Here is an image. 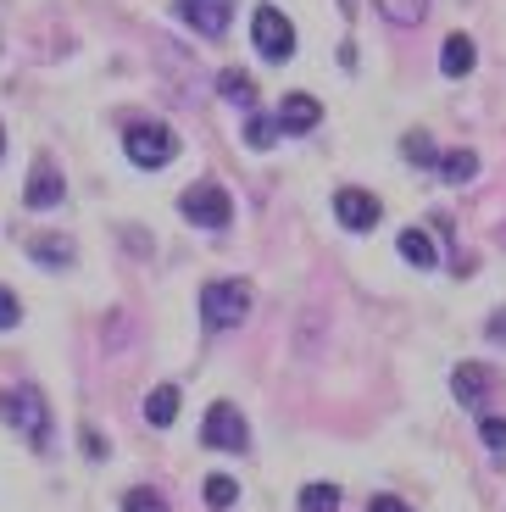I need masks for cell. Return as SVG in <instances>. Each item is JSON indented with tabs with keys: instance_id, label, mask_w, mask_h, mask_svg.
<instances>
[{
	"instance_id": "cb8c5ba5",
	"label": "cell",
	"mask_w": 506,
	"mask_h": 512,
	"mask_svg": "<svg viewBox=\"0 0 506 512\" xmlns=\"http://www.w3.org/2000/svg\"><path fill=\"white\" fill-rule=\"evenodd\" d=\"M123 512H167V501L162 496H156V490H128V496H123Z\"/></svg>"
},
{
	"instance_id": "52a82bcc",
	"label": "cell",
	"mask_w": 506,
	"mask_h": 512,
	"mask_svg": "<svg viewBox=\"0 0 506 512\" xmlns=\"http://www.w3.org/2000/svg\"><path fill=\"white\" fill-rule=\"evenodd\" d=\"M334 218H340L351 234H367L373 223L384 218V206H379V195H373V190H356V184H351V190L334 195Z\"/></svg>"
},
{
	"instance_id": "d4e9b609",
	"label": "cell",
	"mask_w": 506,
	"mask_h": 512,
	"mask_svg": "<svg viewBox=\"0 0 506 512\" xmlns=\"http://www.w3.org/2000/svg\"><path fill=\"white\" fill-rule=\"evenodd\" d=\"M17 318H23V301H17V290L0 284V329H17Z\"/></svg>"
},
{
	"instance_id": "7c38bea8",
	"label": "cell",
	"mask_w": 506,
	"mask_h": 512,
	"mask_svg": "<svg viewBox=\"0 0 506 512\" xmlns=\"http://www.w3.org/2000/svg\"><path fill=\"white\" fill-rule=\"evenodd\" d=\"M28 256H34V262H45V268H73L78 245L62 240V234H34V240H28Z\"/></svg>"
},
{
	"instance_id": "ac0fdd59",
	"label": "cell",
	"mask_w": 506,
	"mask_h": 512,
	"mask_svg": "<svg viewBox=\"0 0 506 512\" xmlns=\"http://www.w3.org/2000/svg\"><path fill=\"white\" fill-rule=\"evenodd\" d=\"M440 173H445L451 184H468L473 173H479V156H473V151H445V156H440Z\"/></svg>"
},
{
	"instance_id": "7a4b0ae2",
	"label": "cell",
	"mask_w": 506,
	"mask_h": 512,
	"mask_svg": "<svg viewBox=\"0 0 506 512\" xmlns=\"http://www.w3.org/2000/svg\"><path fill=\"white\" fill-rule=\"evenodd\" d=\"M123 151H128V162L134 167H167L178 151H184V140H178V128L173 123H134L123 134Z\"/></svg>"
},
{
	"instance_id": "277c9868",
	"label": "cell",
	"mask_w": 506,
	"mask_h": 512,
	"mask_svg": "<svg viewBox=\"0 0 506 512\" xmlns=\"http://www.w3.org/2000/svg\"><path fill=\"white\" fill-rule=\"evenodd\" d=\"M178 212L195 223V229H228L234 223V201H228L223 184H190L178 195Z\"/></svg>"
},
{
	"instance_id": "ba28073f",
	"label": "cell",
	"mask_w": 506,
	"mask_h": 512,
	"mask_svg": "<svg viewBox=\"0 0 506 512\" xmlns=\"http://www.w3.org/2000/svg\"><path fill=\"white\" fill-rule=\"evenodd\" d=\"M451 396L484 418V407H490V368H484V362H462V368L451 373Z\"/></svg>"
},
{
	"instance_id": "44dd1931",
	"label": "cell",
	"mask_w": 506,
	"mask_h": 512,
	"mask_svg": "<svg viewBox=\"0 0 506 512\" xmlns=\"http://www.w3.org/2000/svg\"><path fill=\"white\" fill-rule=\"evenodd\" d=\"M301 512H340V490L334 485H306L301 490Z\"/></svg>"
},
{
	"instance_id": "30bf717a",
	"label": "cell",
	"mask_w": 506,
	"mask_h": 512,
	"mask_svg": "<svg viewBox=\"0 0 506 512\" xmlns=\"http://www.w3.org/2000/svg\"><path fill=\"white\" fill-rule=\"evenodd\" d=\"M228 12H234V0H178V17L206 39L228 34Z\"/></svg>"
},
{
	"instance_id": "3957f363",
	"label": "cell",
	"mask_w": 506,
	"mask_h": 512,
	"mask_svg": "<svg viewBox=\"0 0 506 512\" xmlns=\"http://www.w3.org/2000/svg\"><path fill=\"white\" fill-rule=\"evenodd\" d=\"M245 312H251V290H245L240 279H212L201 290L206 329H234V323H245Z\"/></svg>"
},
{
	"instance_id": "9c48e42d",
	"label": "cell",
	"mask_w": 506,
	"mask_h": 512,
	"mask_svg": "<svg viewBox=\"0 0 506 512\" xmlns=\"http://www.w3.org/2000/svg\"><path fill=\"white\" fill-rule=\"evenodd\" d=\"M62 195H67V184H62V173H56V162H51V156H39V162H34V173H28L23 206L45 212V206H62Z\"/></svg>"
},
{
	"instance_id": "5bb4252c",
	"label": "cell",
	"mask_w": 506,
	"mask_h": 512,
	"mask_svg": "<svg viewBox=\"0 0 506 512\" xmlns=\"http://www.w3.org/2000/svg\"><path fill=\"white\" fill-rule=\"evenodd\" d=\"M395 251H401L406 262H412V268H434V256H440V251H434V240L418 229V223H412V229H401V240H395Z\"/></svg>"
},
{
	"instance_id": "5b68a950",
	"label": "cell",
	"mask_w": 506,
	"mask_h": 512,
	"mask_svg": "<svg viewBox=\"0 0 506 512\" xmlns=\"http://www.w3.org/2000/svg\"><path fill=\"white\" fill-rule=\"evenodd\" d=\"M251 45L267 56V62H290L295 56V23L279 12V6H256L251 12Z\"/></svg>"
},
{
	"instance_id": "484cf974",
	"label": "cell",
	"mask_w": 506,
	"mask_h": 512,
	"mask_svg": "<svg viewBox=\"0 0 506 512\" xmlns=\"http://www.w3.org/2000/svg\"><path fill=\"white\" fill-rule=\"evenodd\" d=\"M367 512H412V507H406V501H395V496H373V501H367Z\"/></svg>"
},
{
	"instance_id": "7402d4cb",
	"label": "cell",
	"mask_w": 506,
	"mask_h": 512,
	"mask_svg": "<svg viewBox=\"0 0 506 512\" xmlns=\"http://www.w3.org/2000/svg\"><path fill=\"white\" fill-rule=\"evenodd\" d=\"M479 435H484V446H490L495 457L506 462V418H495V412H484V418H479Z\"/></svg>"
},
{
	"instance_id": "4316f807",
	"label": "cell",
	"mask_w": 506,
	"mask_h": 512,
	"mask_svg": "<svg viewBox=\"0 0 506 512\" xmlns=\"http://www.w3.org/2000/svg\"><path fill=\"white\" fill-rule=\"evenodd\" d=\"M84 451H89V457H106V446H101V435H95V429H84Z\"/></svg>"
},
{
	"instance_id": "8fae6325",
	"label": "cell",
	"mask_w": 506,
	"mask_h": 512,
	"mask_svg": "<svg viewBox=\"0 0 506 512\" xmlns=\"http://www.w3.org/2000/svg\"><path fill=\"white\" fill-rule=\"evenodd\" d=\"M273 123H279V134H312V128L323 123V106H317L312 95H284V106L273 112Z\"/></svg>"
},
{
	"instance_id": "d6986e66",
	"label": "cell",
	"mask_w": 506,
	"mask_h": 512,
	"mask_svg": "<svg viewBox=\"0 0 506 512\" xmlns=\"http://www.w3.org/2000/svg\"><path fill=\"white\" fill-rule=\"evenodd\" d=\"M234 501H240V485H234L228 474H212V479H206V507H212V512H228Z\"/></svg>"
},
{
	"instance_id": "83f0119b",
	"label": "cell",
	"mask_w": 506,
	"mask_h": 512,
	"mask_svg": "<svg viewBox=\"0 0 506 512\" xmlns=\"http://www.w3.org/2000/svg\"><path fill=\"white\" fill-rule=\"evenodd\" d=\"M490 340H501V346H506V312H495V318H490Z\"/></svg>"
},
{
	"instance_id": "2e32d148",
	"label": "cell",
	"mask_w": 506,
	"mask_h": 512,
	"mask_svg": "<svg viewBox=\"0 0 506 512\" xmlns=\"http://www.w3.org/2000/svg\"><path fill=\"white\" fill-rule=\"evenodd\" d=\"M145 418H151L156 429H167V423L178 418V384H156L151 396H145Z\"/></svg>"
},
{
	"instance_id": "4fadbf2b",
	"label": "cell",
	"mask_w": 506,
	"mask_h": 512,
	"mask_svg": "<svg viewBox=\"0 0 506 512\" xmlns=\"http://www.w3.org/2000/svg\"><path fill=\"white\" fill-rule=\"evenodd\" d=\"M473 62H479V51H473V39H468V34H451V39L440 45V73H445V78L473 73Z\"/></svg>"
},
{
	"instance_id": "f1b7e54d",
	"label": "cell",
	"mask_w": 506,
	"mask_h": 512,
	"mask_svg": "<svg viewBox=\"0 0 506 512\" xmlns=\"http://www.w3.org/2000/svg\"><path fill=\"white\" fill-rule=\"evenodd\" d=\"M0 156H6V128H0Z\"/></svg>"
},
{
	"instance_id": "8992f818",
	"label": "cell",
	"mask_w": 506,
	"mask_h": 512,
	"mask_svg": "<svg viewBox=\"0 0 506 512\" xmlns=\"http://www.w3.org/2000/svg\"><path fill=\"white\" fill-rule=\"evenodd\" d=\"M201 446H212V451H245V446H251V423L228 407V401H217V407L206 412V423H201Z\"/></svg>"
},
{
	"instance_id": "e0dca14e",
	"label": "cell",
	"mask_w": 506,
	"mask_h": 512,
	"mask_svg": "<svg viewBox=\"0 0 506 512\" xmlns=\"http://www.w3.org/2000/svg\"><path fill=\"white\" fill-rule=\"evenodd\" d=\"M390 23H401V28H412V23H423L429 17V0H373Z\"/></svg>"
},
{
	"instance_id": "603a6c76",
	"label": "cell",
	"mask_w": 506,
	"mask_h": 512,
	"mask_svg": "<svg viewBox=\"0 0 506 512\" xmlns=\"http://www.w3.org/2000/svg\"><path fill=\"white\" fill-rule=\"evenodd\" d=\"M273 140H279V123H273V117H251V123H245V145H256V151H267Z\"/></svg>"
},
{
	"instance_id": "ffe728a7",
	"label": "cell",
	"mask_w": 506,
	"mask_h": 512,
	"mask_svg": "<svg viewBox=\"0 0 506 512\" xmlns=\"http://www.w3.org/2000/svg\"><path fill=\"white\" fill-rule=\"evenodd\" d=\"M401 156H406L412 167H434V162H440V151H434L429 134H406V140H401Z\"/></svg>"
},
{
	"instance_id": "6da1fadb",
	"label": "cell",
	"mask_w": 506,
	"mask_h": 512,
	"mask_svg": "<svg viewBox=\"0 0 506 512\" xmlns=\"http://www.w3.org/2000/svg\"><path fill=\"white\" fill-rule=\"evenodd\" d=\"M0 423H12V429H23L28 446H51V407H45V396H39L34 384H17V390H0Z\"/></svg>"
},
{
	"instance_id": "9a60e30c",
	"label": "cell",
	"mask_w": 506,
	"mask_h": 512,
	"mask_svg": "<svg viewBox=\"0 0 506 512\" xmlns=\"http://www.w3.org/2000/svg\"><path fill=\"white\" fill-rule=\"evenodd\" d=\"M217 95L234 101V106H251L256 101V78L240 73V67H223V73H217Z\"/></svg>"
}]
</instances>
